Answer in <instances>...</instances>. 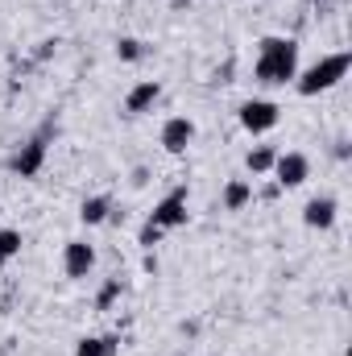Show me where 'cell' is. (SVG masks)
<instances>
[{
  "label": "cell",
  "instance_id": "obj_9",
  "mask_svg": "<svg viewBox=\"0 0 352 356\" xmlns=\"http://www.w3.org/2000/svg\"><path fill=\"white\" fill-rule=\"evenodd\" d=\"M336 211H340V203H336L332 195H319V199H311V203L303 207V224H307V228L328 232V228L336 224Z\"/></svg>",
  "mask_w": 352,
  "mask_h": 356
},
{
  "label": "cell",
  "instance_id": "obj_11",
  "mask_svg": "<svg viewBox=\"0 0 352 356\" xmlns=\"http://www.w3.org/2000/svg\"><path fill=\"white\" fill-rule=\"evenodd\" d=\"M108 216H112V199H108V195H91V199H83V207H79V220H83L88 228L104 224Z\"/></svg>",
  "mask_w": 352,
  "mask_h": 356
},
{
  "label": "cell",
  "instance_id": "obj_12",
  "mask_svg": "<svg viewBox=\"0 0 352 356\" xmlns=\"http://www.w3.org/2000/svg\"><path fill=\"white\" fill-rule=\"evenodd\" d=\"M249 199H253V186H249L245 178H232V182L224 186V211H241Z\"/></svg>",
  "mask_w": 352,
  "mask_h": 356
},
{
  "label": "cell",
  "instance_id": "obj_8",
  "mask_svg": "<svg viewBox=\"0 0 352 356\" xmlns=\"http://www.w3.org/2000/svg\"><path fill=\"white\" fill-rule=\"evenodd\" d=\"M191 141H195V120L191 116H170L162 124V149L166 154H182Z\"/></svg>",
  "mask_w": 352,
  "mask_h": 356
},
{
  "label": "cell",
  "instance_id": "obj_3",
  "mask_svg": "<svg viewBox=\"0 0 352 356\" xmlns=\"http://www.w3.org/2000/svg\"><path fill=\"white\" fill-rule=\"evenodd\" d=\"M50 133H58V129H54V120H46V124H42V133H38V137H29V141L17 149V158H13V170H17L21 178H33L38 170H42V166H46Z\"/></svg>",
  "mask_w": 352,
  "mask_h": 356
},
{
  "label": "cell",
  "instance_id": "obj_7",
  "mask_svg": "<svg viewBox=\"0 0 352 356\" xmlns=\"http://www.w3.org/2000/svg\"><path fill=\"white\" fill-rule=\"evenodd\" d=\"M63 269H67V277H88L91 269H95V249H91L88 241H67Z\"/></svg>",
  "mask_w": 352,
  "mask_h": 356
},
{
  "label": "cell",
  "instance_id": "obj_16",
  "mask_svg": "<svg viewBox=\"0 0 352 356\" xmlns=\"http://www.w3.org/2000/svg\"><path fill=\"white\" fill-rule=\"evenodd\" d=\"M116 298H120V277H108V282L99 286V294H95V311H112Z\"/></svg>",
  "mask_w": 352,
  "mask_h": 356
},
{
  "label": "cell",
  "instance_id": "obj_10",
  "mask_svg": "<svg viewBox=\"0 0 352 356\" xmlns=\"http://www.w3.org/2000/svg\"><path fill=\"white\" fill-rule=\"evenodd\" d=\"M158 95H162V83H158V79H141L137 88L125 95V112H129V116H141V112H150V108L158 104Z\"/></svg>",
  "mask_w": 352,
  "mask_h": 356
},
{
  "label": "cell",
  "instance_id": "obj_6",
  "mask_svg": "<svg viewBox=\"0 0 352 356\" xmlns=\"http://www.w3.org/2000/svg\"><path fill=\"white\" fill-rule=\"evenodd\" d=\"M273 175H278L282 191H294V186H303L311 178V162H307V154H278Z\"/></svg>",
  "mask_w": 352,
  "mask_h": 356
},
{
  "label": "cell",
  "instance_id": "obj_20",
  "mask_svg": "<svg viewBox=\"0 0 352 356\" xmlns=\"http://www.w3.org/2000/svg\"><path fill=\"white\" fill-rule=\"evenodd\" d=\"M145 182H150V170H145V166H137V170H133V186H145Z\"/></svg>",
  "mask_w": 352,
  "mask_h": 356
},
{
  "label": "cell",
  "instance_id": "obj_18",
  "mask_svg": "<svg viewBox=\"0 0 352 356\" xmlns=\"http://www.w3.org/2000/svg\"><path fill=\"white\" fill-rule=\"evenodd\" d=\"M75 356H104V344H99V336H83V340L75 344Z\"/></svg>",
  "mask_w": 352,
  "mask_h": 356
},
{
  "label": "cell",
  "instance_id": "obj_5",
  "mask_svg": "<svg viewBox=\"0 0 352 356\" xmlns=\"http://www.w3.org/2000/svg\"><path fill=\"white\" fill-rule=\"evenodd\" d=\"M150 220H154L158 228H182V224L191 220V211H186V186H175V191L150 211Z\"/></svg>",
  "mask_w": 352,
  "mask_h": 356
},
{
  "label": "cell",
  "instance_id": "obj_1",
  "mask_svg": "<svg viewBox=\"0 0 352 356\" xmlns=\"http://www.w3.org/2000/svg\"><path fill=\"white\" fill-rule=\"evenodd\" d=\"M253 75H257V83H294V75H298V42L294 38H262Z\"/></svg>",
  "mask_w": 352,
  "mask_h": 356
},
{
  "label": "cell",
  "instance_id": "obj_19",
  "mask_svg": "<svg viewBox=\"0 0 352 356\" xmlns=\"http://www.w3.org/2000/svg\"><path fill=\"white\" fill-rule=\"evenodd\" d=\"M104 344V356H120V336H99Z\"/></svg>",
  "mask_w": 352,
  "mask_h": 356
},
{
  "label": "cell",
  "instance_id": "obj_17",
  "mask_svg": "<svg viewBox=\"0 0 352 356\" xmlns=\"http://www.w3.org/2000/svg\"><path fill=\"white\" fill-rule=\"evenodd\" d=\"M162 232H166V228H158L154 220H145V228H141V236H137V245H145V249H154V245L162 241Z\"/></svg>",
  "mask_w": 352,
  "mask_h": 356
},
{
  "label": "cell",
  "instance_id": "obj_4",
  "mask_svg": "<svg viewBox=\"0 0 352 356\" xmlns=\"http://www.w3.org/2000/svg\"><path fill=\"white\" fill-rule=\"evenodd\" d=\"M237 116H241V129H245V133L262 137V133H269V129L282 120V108H278L273 99H245Z\"/></svg>",
  "mask_w": 352,
  "mask_h": 356
},
{
  "label": "cell",
  "instance_id": "obj_13",
  "mask_svg": "<svg viewBox=\"0 0 352 356\" xmlns=\"http://www.w3.org/2000/svg\"><path fill=\"white\" fill-rule=\"evenodd\" d=\"M273 162H278V149H273V145H257V149H249V158H245L249 175H269Z\"/></svg>",
  "mask_w": 352,
  "mask_h": 356
},
{
  "label": "cell",
  "instance_id": "obj_21",
  "mask_svg": "<svg viewBox=\"0 0 352 356\" xmlns=\"http://www.w3.org/2000/svg\"><path fill=\"white\" fill-rule=\"evenodd\" d=\"M141 266L150 269V273H158V257H154V249H145V261H141Z\"/></svg>",
  "mask_w": 352,
  "mask_h": 356
},
{
  "label": "cell",
  "instance_id": "obj_15",
  "mask_svg": "<svg viewBox=\"0 0 352 356\" xmlns=\"http://www.w3.org/2000/svg\"><path fill=\"white\" fill-rule=\"evenodd\" d=\"M116 54H120V63H141V58H145V42L120 38V42H116Z\"/></svg>",
  "mask_w": 352,
  "mask_h": 356
},
{
  "label": "cell",
  "instance_id": "obj_2",
  "mask_svg": "<svg viewBox=\"0 0 352 356\" xmlns=\"http://www.w3.org/2000/svg\"><path fill=\"white\" fill-rule=\"evenodd\" d=\"M352 67V54L349 50H340V54H328V58H319L315 67H307L303 75H294V91L298 95H319V91H332L344 75H349Z\"/></svg>",
  "mask_w": 352,
  "mask_h": 356
},
{
  "label": "cell",
  "instance_id": "obj_14",
  "mask_svg": "<svg viewBox=\"0 0 352 356\" xmlns=\"http://www.w3.org/2000/svg\"><path fill=\"white\" fill-rule=\"evenodd\" d=\"M17 253H21V232L17 228H0V269L8 266Z\"/></svg>",
  "mask_w": 352,
  "mask_h": 356
}]
</instances>
